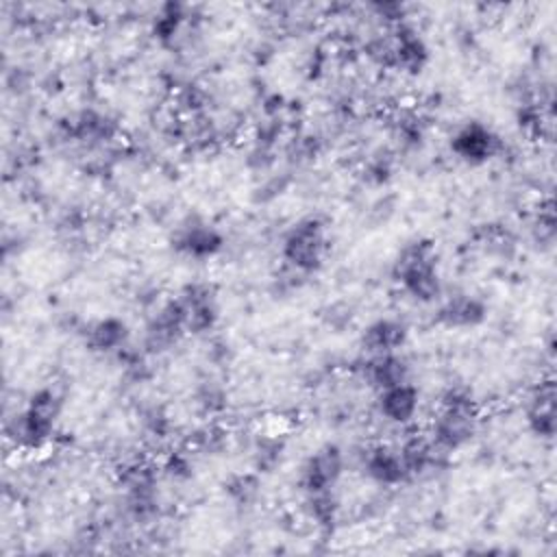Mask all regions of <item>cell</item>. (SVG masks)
Returning <instances> with one entry per match:
<instances>
[{
	"label": "cell",
	"mask_w": 557,
	"mask_h": 557,
	"mask_svg": "<svg viewBox=\"0 0 557 557\" xmlns=\"http://www.w3.org/2000/svg\"><path fill=\"white\" fill-rule=\"evenodd\" d=\"M357 374L361 383H366L370 389L381 392L398 383L411 381V363L400 352L370 355L357 363Z\"/></svg>",
	"instance_id": "16"
},
{
	"label": "cell",
	"mask_w": 557,
	"mask_h": 557,
	"mask_svg": "<svg viewBox=\"0 0 557 557\" xmlns=\"http://www.w3.org/2000/svg\"><path fill=\"white\" fill-rule=\"evenodd\" d=\"M285 444L281 437L272 435V433H259L252 442H250V459L257 472H270L281 463Z\"/></svg>",
	"instance_id": "23"
},
{
	"label": "cell",
	"mask_w": 557,
	"mask_h": 557,
	"mask_svg": "<svg viewBox=\"0 0 557 557\" xmlns=\"http://www.w3.org/2000/svg\"><path fill=\"white\" fill-rule=\"evenodd\" d=\"M122 511L133 522H150L159 513V468L137 459L117 474Z\"/></svg>",
	"instance_id": "5"
},
{
	"label": "cell",
	"mask_w": 557,
	"mask_h": 557,
	"mask_svg": "<svg viewBox=\"0 0 557 557\" xmlns=\"http://www.w3.org/2000/svg\"><path fill=\"white\" fill-rule=\"evenodd\" d=\"M302 511L320 531H333L339 518V498L335 490L302 494Z\"/></svg>",
	"instance_id": "22"
},
{
	"label": "cell",
	"mask_w": 557,
	"mask_h": 557,
	"mask_svg": "<svg viewBox=\"0 0 557 557\" xmlns=\"http://www.w3.org/2000/svg\"><path fill=\"white\" fill-rule=\"evenodd\" d=\"M187 335H207L220 322V298L211 283L207 281H191L181 287L176 296Z\"/></svg>",
	"instance_id": "9"
},
{
	"label": "cell",
	"mask_w": 557,
	"mask_h": 557,
	"mask_svg": "<svg viewBox=\"0 0 557 557\" xmlns=\"http://www.w3.org/2000/svg\"><path fill=\"white\" fill-rule=\"evenodd\" d=\"M194 398L198 409L207 416H220L228 405V394L215 379H202L194 392Z\"/></svg>",
	"instance_id": "25"
},
{
	"label": "cell",
	"mask_w": 557,
	"mask_h": 557,
	"mask_svg": "<svg viewBox=\"0 0 557 557\" xmlns=\"http://www.w3.org/2000/svg\"><path fill=\"white\" fill-rule=\"evenodd\" d=\"M524 420L527 429L540 440H553L557 431L555 418V385L553 381L540 383L524 403Z\"/></svg>",
	"instance_id": "19"
},
{
	"label": "cell",
	"mask_w": 557,
	"mask_h": 557,
	"mask_svg": "<svg viewBox=\"0 0 557 557\" xmlns=\"http://www.w3.org/2000/svg\"><path fill=\"white\" fill-rule=\"evenodd\" d=\"M394 154L387 150H379L370 159H366L361 174L370 185H385L394 176Z\"/></svg>",
	"instance_id": "28"
},
{
	"label": "cell",
	"mask_w": 557,
	"mask_h": 557,
	"mask_svg": "<svg viewBox=\"0 0 557 557\" xmlns=\"http://www.w3.org/2000/svg\"><path fill=\"white\" fill-rule=\"evenodd\" d=\"M185 335H187V326H185L181 305L176 298H170L157 305V309L148 315L144 326L141 348L146 355L159 357L176 348Z\"/></svg>",
	"instance_id": "8"
},
{
	"label": "cell",
	"mask_w": 557,
	"mask_h": 557,
	"mask_svg": "<svg viewBox=\"0 0 557 557\" xmlns=\"http://www.w3.org/2000/svg\"><path fill=\"white\" fill-rule=\"evenodd\" d=\"M396 448H398V455L403 459V466H405V472H407L409 481L418 479V476H424L426 472H431L433 468H437L446 459V455L440 453L433 446V442L426 435H420V433L405 435Z\"/></svg>",
	"instance_id": "20"
},
{
	"label": "cell",
	"mask_w": 557,
	"mask_h": 557,
	"mask_svg": "<svg viewBox=\"0 0 557 557\" xmlns=\"http://www.w3.org/2000/svg\"><path fill=\"white\" fill-rule=\"evenodd\" d=\"M453 157L466 165H485L500 157L503 139L500 135L481 120H468L455 128L448 139Z\"/></svg>",
	"instance_id": "6"
},
{
	"label": "cell",
	"mask_w": 557,
	"mask_h": 557,
	"mask_svg": "<svg viewBox=\"0 0 557 557\" xmlns=\"http://www.w3.org/2000/svg\"><path fill=\"white\" fill-rule=\"evenodd\" d=\"M389 274L398 289L418 305H433L444 296L440 252L431 239L416 237L403 244L392 261Z\"/></svg>",
	"instance_id": "2"
},
{
	"label": "cell",
	"mask_w": 557,
	"mask_h": 557,
	"mask_svg": "<svg viewBox=\"0 0 557 557\" xmlns=\"http://www.w3.org/2000/svg\"><path fill=\"white\" fill-rule=\"evenodd\" d=\"M387 39H389L387 67H394L405 76H418L420 72H424V67L431 61V50L426 39L418 33L416 26L407 22L392 26L387 33Z\"/></svg>",
	"instance_id": "12"
},
{
	"label": "cell",
	"mask_w": 557,
	"mask_h": 557,
	"mask_svg": "<svg viewBox=\"0 0 557 557\" xmlns=\"http://www.w3.org/2000/svg\"><path fill=\"white\" fill-rule=\"evenodd\" d=\"M63 411V394L54 385L33 392L22 409L4 420V437L15 450H41L57 433Z\"/></svg>",
	"instance_id": "3"
},
{
	"label": "cell",
	"mask_w": 557,
	"mask_h": 557,
	"mask_svg": "<svg viewBox=\"0 0 557 557\" xmlns=\"http://www.w3.org/2000/svg\"><path fill=\"white\" fill-rule=\"evenodd\" d=\"M83 337L89 350L100 355H120L131 344V326L120 315H104L83 326Z\"/></svg>",
	"instance_id": "18"
},
{
	"label": "cell",
	"mask_w": 557,
	"mask_h": 557,
	"mask_svg": "<svg viewBox=\"0 0 557 557\" xmlns=\"http://www.w3.org/2000/svg\"><path fill=\"white\" fill-rule=\"evenodd\" d=\"M422 407V392L411 381L376 392L374 411L376 418L392 429H409Z\"/></svg>",
	"instance_id": "13"
},
{
	"label": "cell",
	"mask_w": 557,
	"mask_h": 557,
	"mask_svg": "<svg viewBox=\"0 0 557 557\" xmlns=\"http://www.w3.org/2000/svg\"><path fill=\"white\" fill-rule=\"evenodd\" d=\"M409 342V326L400 318H376L359 333V348L366 357L400 352Z\"/></svg>",
	"instance_id": "17"
},
{
	"label": "cell",
	"mask_w": 557,
	"mask_h": 557,
	"mask_svg": "<svg viewBox=\"0 0 557 557\" xmlns=\"http://www.w3.org/2000/svg\"><path fill=\"white\" fill-rule=\"evenodd\" d=\"M65 137L85 150H102L120 137V124L111 113L87 107L67 120Z\"/></svg>",
	"instance_id": "11"
},
{
	"label": "cell",
	"mask_w": 557,
	"mask_h": 557,
	"mask_svg": "<svg viewBox=\"0 0 557 557\" xmlns=\"http://www.w3.org/2000/svg\"><path fill=\"white\" fill-rule=\"evenodd\" d=\"M331 237L329 226L318 215H307L296 220L281 239V259L283 265L302 274L311 276L318 274L329 257Z\"/></svg>",
	"instance_id": "4"
},
{
	"label": "cell",
	"mask_w": 557,
	"mask_h": 557,
	"mask_svg": "<svg viewBox=\"0 0 557 557\" xmlns=\"http://www.w3.org/2000/svg\"><path fill=\"white\" fill-rule=\"evenodd\" d=\"M366 479L379 487H398L409 481L398 448L392 444H370L359 457Z\"/></svg>",
	"instance_id": "15"
},
{
	"label": "cell",
	"mask_w": 557,
	"mask_h": 557,
	"mask_svg": "<svg viewBox=\"0 0 557 557\" xmlns=\"http://www.w3.org/2000/svg\"><path fill=\"white\" fill-rule=\"evenodd\" d=\"M191 448H196L198 453H207V455H218L226 448L228 444V433L220 426V424H207L202 429H198L194 433V437L189 440Z\"/></svg>",
	"instance_id": "29"
},
{
	"label": "cell",
	"mask_w": 557,
	"mask_h": 557,
	"mask_svg": "<svg viewBox=\"0 0 557 557\" xmlns=\"http://www.w3.org/2000/svg\"><path fill=\"white\" fill-rule=\"evenodd\" d=\"M139 422H141V429L148 437L152 440H165L170 429H172V420H170V413L165 411L163 405L159 403H148L141 407L139 411Z\"/></svg>",
	"instance_id": "26"
},
{
	"label": "cell",
	"mask_w": 557,
	"mask_h": 557,
	"mask_svg": "<svg viewBox=\"0 0 557 557\" xmlns=\"http://www.w3.org/2000/svg\"><path fill=\"white\" fill-rule=\"evenodd\" d=\"M226 494L231 496V500L239 507H248L252 503H257L259 494H261V483L257 479V474H237L226 483Z\"/></svg>",
	"instance_id": "27"
},
{
	"label": "cell",
	"mask_w": 557,
	"mask_h": 557,
	"mask_svg": "<svg viewBox=\"0 0 557 557\" xmlns=\"http://www.w3.org/2000/svg\"><path fill=\"white\" fill-rule=\"evenodd\" d=\"M481 426L479 403L466 385H450L442 392L429 420L426 437L446 457L466 448Z\"/></svg>",
	"instance_id": "1"
},
{
	"label": "cell",
	"mask_w": 557,
	"mask_h": 557,
	"mask_svg": "<svg viewBox=\"0 0 557 557\" xmlns=\"http://www.w3.org/2000/svg\"><path fill=\"white\" fill-rule=\"evenodd\" d=\"M392 137L398 144V150H416L424 139V124L411 111L398 113L392 120Z\"/></svg>",
	"instance_id": "24"
},
{
	"label": "cell",
	"mask_w": 557,
	"mask_h": 557,
	"mask_svg": "<svg viewBox=\"0 0 557 557\" xmlns=\"http://www.w3.org/2000/svg\"><path fill=\"white\" fill-rule=\"evenodd\" d=\"M346 470V455L337 444H322L300 466L298 485L302 494L335 490Z\"/></svg>",
	"instance_id": "10"
},
{
	"label": "cell",
	"mask_w": 557,
	"mask_h": 557,
	"mask_svg": "<svg viewBox=\"0 0 557 557\" xmlns=\"http://www.w3.org/2000/svg\"><path fill=\"white\" fill-rule=\"evenodd\" d=\"M187 20H189V15H187L185 4L163 2L154 9V13L150 17V35L161 46H172L181 37Z\"/></svg>",
	"instance_id": "21"
},
{
	"label": "cell",
	"mask_w": 557,
	"mask_h": 557,
	"mask_svg": "<svg viewBox=\"0 0 557 557\" xmlns=\"http://www.w3.org/2000/svg\"><path fill=\"white\" fill-rule=\"evenodd\" d=\"M170 244L181 257L194 261H209L224 250L226 239L213 222L198 215H189L174 228Z\"/></svg>",
	"instance_id": "7"
},
{
	"label": "cell",
	"mask_w": 557,
	"mask_h": 557,
	"mask_svg": "<svg viewBox=\"0 0 557 557\" xmlns=\"http://www.w3.org/2000/svg\"><path fill=\"white\" fill-rule=\"evenodd\" d=\"M191 459L185 453H170L161 466V472L168 474L172 481H187L191 476Z\"/></svg>",
	"instance_id": "30"
},
{
	"label": "cell",
	"mask_w": 557,
	"mask_h": 557,
	"mask_svg": "<svg viewBox=\"0 0 557 557\" xmlns=\"http://www.w3.org/2000/svg\"><path fill=\"white\" fill-rule=\"evenodd\" d=\"M490 305L483 296L472 292H455L442 296L435 309V322L453 331H470L485 324Z\"/></svg>",
	"instance_id": "14"
}]
</instances>
